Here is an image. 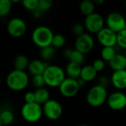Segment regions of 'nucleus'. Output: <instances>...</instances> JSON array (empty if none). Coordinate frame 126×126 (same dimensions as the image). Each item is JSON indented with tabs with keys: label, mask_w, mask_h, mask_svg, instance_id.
I'll use <instances>...</instances> for the list:
<instances>
[{
	"label": "nucleus",
	"mask_w": 126,
	"mask_h": 126,
	"mask_svg": "<svg viewBox=\"0 0 126 126\" xmlns=\"http://www.w3.org/2000/svg\"><path fill=\"white\" fill-rule=\"evenodd\" d=\"M6 83L10 89L20 92L27 87L29 84V76L24 70L15 69L7 76Z\"/></svg>",
	"instance_id": "nucleus-1"
},
{
	"label": "nucleus",
	"mask_w": 126,
	"mask_h": 126,
	"mask_svg": "<svg viewBox=\"0 0 126 126\" xmlns=\"http://www.w3.org/2000/svg\"><path fill=\"white\" fill-rule=\"evenodd\" d=\"M46 85L52 88H58L66 78L64 70L57 65H48L43 73Z\"/></svg>",
	"instance_id": "nucleus-2"
},
{
	"label": "nucleus",
	"mask_w": 126,
	"mask_h": 126,
	"mask_svg": "<svg viewBox=\"0 0 126 126\" xmlns=\"http://www.w3.org/2000/svg\"><path fill=\"white\" fill-rule=\"evenodd\" d=\"M108 97L106 87L97 83L89 90L86 99L89 106L92 107H99L107 101Z\"/></svg>",
	"instance_id": "nucleus-3"
},
{
	"label": "nucleus",
	"mask_w": 126,
	"mask_h": 126,
	"mask_svg": "<svg viewBox=\"0 0 126 126\" xmlns=\"http://www.w3.org/2000/svg\"><path fill=\"white\" fill-rule=\"evenodd\" d=\"M54 34L53 32L47 26H38L32 32V41L35 45L39 48L52 45Z\"/></svg>",
	"instance_id": "nucleus-4"
},
{
	"label": "nucleus",
	"mask_w": 126,
	"mask_h": 126,
	"mask_svg": "<svg viewBox=\"0 0 126 126\" xmlns=\"http://www.w3.org/2000/svg\"><path fill=\"white\" fill-rule=\"evenodd\" d=\"M21 115L22 118L27 123H37L44 115L42 105L36 102L25 103L21 107Z\"/></svg>",
	"instance_id": "nucleus-5"
},
{
	"label": "nucleus",
	"mask_w": 126,
	"mask_h": 126,
	"mask_svg": "<svg viewBox=\"0 0 126 126\" xmlns=\"http://www.w3.org/2000/svg\"><path fill=\"white\" fill-rule=\"evenodd\" d=\"M43 107V113L45 117L49 120H58L63 114V108L61 104L55 100H49L46 102Z\"/></svg>",
	"instance_id": "nucleus-6"
},
{
	"label": "nucleus",
	"mask_w": 126,
	"mask_h": 126,
	"mask_svg": "<svg viewBox=\"0 0 126 126\" xmlns=\"http://www.w3.org/2000/svg\"><path fill=\"white\" fill-rule=\"evenodd\" d=\"M105 21L103 17L97 13H93L86 16L84 25L86 30L93 34H97L100 30L104 27Z\"/></svg>",
	"instance_id": "nucleus-7"
},
{
	"label": "nucleus",
	"mask_w": 126,
	"mask_h": 126,
	"mask_svg": "<svg viewBox=\"0 0 126 126\" xmlns=\"http://www.w3.org/2000/svg\"><path fill=\"white\" fill-rule=\"evenodd\" d=\"M80 88L78 79L68 77L63 80L58 89L62 96L66 98H71L78 93Z\"/></svg>",
	"instance_id": "nucleus-8"
},
{
	"label": "nucleus",
	"mask_w": 126,
	"mask_h": 126,
	"mask_svg": "<svg viewBox=\"0 0 126 126\" xmlns=\"http://www.w3.org/2000/svg\"><path fill=\"white\" fill-rule=\"evenodd\" d=\"M97 39L103 47H115L117 44V33L108 27H103L97 33Z\"/></svg>",
	"instance_id": "nucleus-9"
},
{
	"label": "nucleus",
	"mask_w": 126,
	"mask_h": 126,
	"mask_svg": "<svg viewBox=\"0 0 126 126\" xmlns=\"http://www.w3.org/2000/svg\"><path fill=\"white\" fill-rule=\"evenodd\" d=\"M7 30L10 36L13 38H20L25 34L27 31V24L22 18L17 17L13 18L7 24Z\"/></svg>",
	"instance_id": "nucleus-10"
},
{
	"label": "nucleus",
	"mask_w": 126,
	"mask_h": 126,
	"mask_svg": "<svg viewBox=\"0 0 126 126\" xmlns=\"http://www.w3.org/2000/svg\"><path fill=\"white\" fill-rule=\"evenodd\" d=\"M106 27L117 33L126 28V18L121 13L112 12L109 13L106 18Z\"/></svg>",
	"instance_id": "nucleus-11"
},
{
	"label": "nucleus",
	"mask_w": 126,
	"mask_h": 126,
	"mask_svg": "<svg viewBox=\"0 0 126 126\" xmlns=\"http://www.w3.org/2000/svg\"><path fill=\"white\" fill-rule=\"evenodd\" d=\"M94 47V41L90 34L84 32L82 35L77 36L75 42V47L76 49L84 54H87L93 49Z\"/></svg>",
	"instance_id": "nucleus-12"
},
{
	"label": "nucleus",
	"mask_w": 126,
	"mask_h": 126,
	"mask_svg": "<svg viewBox=\"0 0 126 126\" xmlns=\"http://www.w3.org/2000/svg\"><path fill=\"white\" fill-rule=\"evenodd\" d=\"M106 103L111 110H123L126 108V94L122 92H113L108 97Z\"/></svg>",
	"instance_id": "nucleus-13"
},
{
	"label": "nucleus",
	"mask_w": 126,
	"mask_h": 126,
	"mask_svg": "<svg viewBox=\"0 0 126 126\" xmlns=\"http://www.w3.org/2000/svg\"><path fill=\"white\" fill-rule=\"evenodd\" d=\"M111 83L118 90L126 89V69L114 71L111 77Z\"/></svg>",
	"instance_id": "nucleus-14"
},
{
	"label": "nucleus",
	"mask_w": 126,
	"mask_h": 126,
	"mask_svg": "<svg viewBox=\"0 0 126 126\" xmlns=\"http://www.w3.org/2000/svg\"><path fill=\"white\" fill-rule=\"evenodd\" d=\"M42 61L38 59H34L30 61L27 69L32 75H43L48 65H47L45 62Z\"/></svg>",
	"instance_id": "nucleus-15"
},
{
	"label": "nucleus",
	"mask_w": 126,
	"mask_h": 126,
	"mask_svg": "<svg viewBox=\"0 0 126 126\" xmlns=\"http://www.w3.org/2000/svg\"><path fill=\"white\" fill-rule=\"evenodd\" d=\"M109 66L114 71L126 69V57L123 54H116L114 57L109 61Z\"/></svg>",
	"instance_id": "nucleus-16"
},
{
	"label": "nucleus",
	"mask_w": 126,
	"mask_h": 126,
	"mask_svg": "<svg viewBox=\"0 0 126 126\" xmlns=\"http://www.w3.org/2000/svg\"><path fill=\"white\" fill-rule=\"evenodd\" d=\"M97 75V71L94 69L93 65H86L82 67L80 78L88 83L94 80L96 78Z\"/></svg>",
	"instance_id": "nucleus-17"
},
{
	"label": "nucleus",
	"mask_w": 126,
	"mask_h": 126,
	"mask_svg": "<svg viewBox=\"0 0 126 126\" xmlns=\"http://www.w3.org/2000/svg\"><path fill=\"white\" fill-rule=\"evenodd\" d=\"M81 64H79L75 62L69 61V63L67 64L66 67V74L68 77L78 79L80 76L81 72Z\"/></svg>",
	"instance_id": "nucleus-18"
},
{
	"label": "nucleus",
	"mask_w": 126,
	"mask_h": 126,
	"mask_svg": "<svg viewBox=\"0 0 126 126\" xmlns=\"http://www.w3.org/2000/svg\"><path fill=\"white\" fill-rule=\"evenodd\" d=\"M34 93L35 97V102L41 105H44L50 99V94L49 91L44 87L37 88Z\"/></svg>",
	"instance_id": "nucleus-19"
},
{
	"label": "nucleus",
	"mask_w": 126,
	"mask_h": 126,
	"mask_svg": "<svg viewBox=\"0 0 126 126\" xmlns=\"http://www.w3.org/2000/svg\"><path fill=\"white\" fill-rule=\"evenodd\" d=\"M55 49L52 45L47 46L41 48L40 55L44 61H49L52 60L55 55Z\"/></svg>",
	"instance_id": "nucleus-20"
},
{
	"label": "nucleus",
	"mask_w": 126,
	"mask_h": 126,
	"mask_svg": "<svg viewBox=\"0 0 126 126\" xmlns=\"http://www.w3.org/2000/svg\"><path fill=\"white\" fill-rule=\"evenodd\" d=\"M15 117L13 113L9 109H4L0 114V124L1 126H10L14 121Z\"/></svg>",
	"instance_id": "nucleus-21"
},
{
	"label": "nucleus",
	"mask_w": 126,
	"mask_h": 126,
	"mask_svg": "<svg viewBox=\"0 0 126 126\" xmlns=\"http://www.w3.org/2000/svg\"><path fill=\"white\" fill-rule=\"evenodd\" d=\"M95 4L92 0H83L80 4V10L84 16H88L94 12Z\"/></svg>",
	"instance_id": "nucleus-22"
},
{
	"label": "nucleus",
	"mask_w": 126,
	"mask_h": 126,
	"mask_svg": "<svg viewBox=\"0 0 126 126\" xmlns=\"http://www.w3.org/2000/svg\"><path fill=\"white\" fill-rule=\"evenodd\" d=\"M30 61L28 58L24 55H18L15 58L14 60V67L16 69L25 70L28 68Z\"/></svg>",
	"instance_id": "nucleus-23"
},
{
	"label": "nucleus",
	"mask_w": 126,
	"mask_h": 126,
	"mask_svg": "<svg viewBox=\"0 0 126 126\" xmlns=\"http://www.w3.org/2000/svg\"><path fill=\"white\" fill-rule=\"evenodd\" d=\"M101 57L105 61H110L117 54L114 47H103L101 50Z\"/></svg>",
	"instance_id": "nucleus-24"
},
{
	"label": "nucleus",
	"mask_w": 126,
	"mask_h": 126,
	"mask_svg": "<svg viewBox=\"0 0 126 126\" xmlns=\"http://www.w3.org/2000/svg\"><path fill=\"white\" fill-rule=\"evenodd\" d=\"M13 2L10 0H0V16L1 17L8 15L12 9Z\"/></svg>",
	"instance_id": "nucleus-25"
},
{
	"label": "nucleus",
	"mask_w": 126,
	"mask_h": 126,
	"mask_svg": "<svg viewBox=\"0 0 126 126\" xmlns=\"http://www.w3.org/2000/svg\"><path fill=\"white\" fill-rule=\"evenodd\" d=\"M85 55L83 52L75 49L72 50V52L71 54V56L69 58V61L75 62L79 64H83L85 61Z\"/></svg>",
	"instance_id": "nucleus-26"
},
{
	"label": "nucleus",
	"mask_w": 126,
	"mask_h": 126,
	"mask_svg": "<svg viewBox=\"0 0 126 126\" xmlns=\"http://www.w3.org/2000/svg\"><path fill=\"white\" fill-rule=\"evenodd\" d=\"M66 38L61 34H55L52 38V45L55 48H61L65 45Z\"/></svg>",
	"instance_id": "nucleus-27"
},
{
	"label": "nucleus",
	"mask_w": 126,
	"mask_h": 126,
	"mask_svg": "<svg viewBox=\"0 0 126 126\" xmlns=\"http://www.w3.org/2000/svg\"><path fill=\"white\" fill-rule=\"evenodd\" d=\"M31 82H32V84L33 85V86L35 87L36 89L37 88L44 87L46 85L45 80H44V78L43 75H32Z\"/></svg>",
	"instance_id": "nucleus-28"
},
{
	"label": "nucleus",
	"mask_w": 126,
	"mask_h": 126,
	"mask_svg": "<svg viewBox=\"0 0 126 126\" xmlns=\"http://www.w3.org/2000/svg\"><path fill=\"white\" fill-rule=\"evenodd\" d=\"M21 3L25 9L30 11H34L38 8L39 0H22Z\"/></svg>",
	"instance_id": "nucleus-29"
},
{
	"label": "nucleus",
	"mask_w": 126,
	"mask_h": 126,
	"mask_svg": "<svg viewBox=\"0 0 126 126\" xmlns=\"http://www.w3.org/2000/svg\"><path fill=\"white\" fill-rule=\"evenodd\" d=\"M117 45L123 49H126V28L117 32Z\"/></svg>",
	"instance_id": "nucleus-30"
},
{
	"label": "nucleus",
	"mask_w": 126,
	"mask_h": 126,
	"mask_svg": "<svg viewBox=\"0 0 126 126\" xmlns=\"http://www.w3.org/2000/svg\"><path fill=\"white\" fill-rule=\"evenodd\" d=\"M53 5V0H39L38 9L42 12L49 10Z\"/></svg>",
	"instance_id": "nucleus-31"
},
{
	"label": "nucleus",
	"mask_w": 126,
	"mask_h": 126,
	"mask_svg": "<svg viewBox=\"0 0 126 126\" xmlns=\"http://www.w3.org/2000/svg\"><path fill=\"white\" fill-rule=\"evenodd\" d=\"M85 30H86V27H85V25L84 24H82L80 23H76L73 25L72 27V32L74 35H75L76 36H79L80 35H82L83 33L85 32Z\"/></svg>",
	"instance_id": "nucleus-32"
},
{
	"label": "nucleus",
	"mask_w": 126,
	"mask_h": 126,
	"mask_svg": "<svg viewBox=\"0 0 126 126\" xmlns=\"http://www.w3.org/2000/svg\"><path fill=\"white\" fill-rule=\"evenodd\" d=\"M93 66L94 67V69L97 71V72H102L105 67H106V63L105 61L103 58H100V59H96L94 62H93Z\"/></svg>",
	"instance_id": "nucleus-33"
},
{
	"label": "nucleus",
	"mask_w": 126,
	"mask_h": 126,
	"mask_svg": "<svg viewBox=\"0 0 126 126\" xmlns=\"http://www.w3.org/2000/svg\"><path fill=\"white\" fill-rule=\"evenodd\" d=\"M24 101L25 103H33L35 102V93L32 92H28L24 94Z\"/></svg>",
	"instance_id": "nucleus-34"
},
{
	"label": "nucleus",
	"mask_w": 126,
	"mask_h": 126,
	"mask_svg": "<svg viewBox=\"0 0 126 126\" xmlns=\"http://www.w3.org/2000/svg\"><path fill=\"white\" fill-rule=\"evenodd\" d=\"M109 83H110V80L106 76H101V77H100L98 78V84H100V85H101V86H103L104 87L107 88L109 86Z\"/></svg>",
	"instance_id": "nucleus-35"
},
{
	"label": "nucleus",
	"mask_w": 126,
	"mask_h": 126,
	"mask_svg": "<svg viewBox=\"0 0 126 126\" xmlns=\"http://www.w3.org/2000/svg\"><path fill=\"white\" fill-rule=\"evenodd\" d=\"M72 50H73V49H70V48H66V49H65L63 51V57L66 58H67V59H69V58H70V56H71V54H72Z\"/></svg>",
	"instance_id": "nucleus-36"
},
{
	"label": "nucleus",
	"mask_w": 126,
	"mask_h": 126,
	"mask_svg": "<svg viewBox=\"0 0 126 126\" xmlns=\"http://www.w3.org/2000/svg\"><path fill=\"white\" fill-rule=\"evenodd\" d=\"M92 1H94V3L95 4H98V5L103 4L105 2V0H92Z\"/></svg>",
	"instance_id": "nucleus-37"
},
{
	"label": "nucleus",
	"mask_w": 126,
	"mask_h": 126,
	"mask_svg": "<svg viewBox=\"0 0 126 126\" xmlns=\"http://www.w3.org/2000/svg\"><path fill=\"white\" fill-rule=\"evenodd\" d=\"M13 3H18V2H20L22 0H10Z\"/></svg>",
	"instance_id": "nucleus-38"
},
{
	"label": "nucleus",
	"mask_w": 126,
	"mask_h": 126,
	"mask_svg": "<svg viewBox=\"0 0 126 126\" xmlns=\"http://www.w3.org/2000/svg\"><path fill=\"white\" fill-rule=\"evenodd\" d=\"M124 55H125V56L126 57V49H125V52H124Z\"/></svg>",
	"instance_id": "nucleus-39"
},
{
	"label": "nucleus",
	"mask_w": 126,
	"mask_h": 126,
	"mask_svg": "<svg viewBox=\"0 0 126 126\" xmlns=\"http://www.w3.org/2000/svg\"><path fill=\"white\" fill-rule=\"evenodd\" d=\"M125 7H126V1H125Z\"/></svg>",
	"instance_id": "nucleus-40"
}]
</instances>
